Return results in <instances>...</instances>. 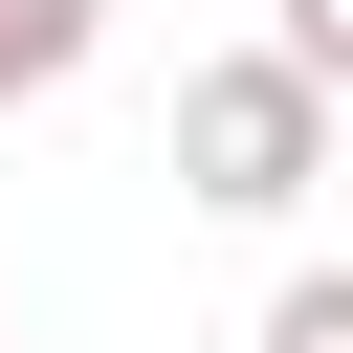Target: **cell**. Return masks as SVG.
I'll return each instance as SVG.
<instances>
[{
  "instance_id": "cell-2",
  "label": "cell",
  "mask_w": 353,
  "mask_h": 353,
  "mask_svg": "<svg viewBox=\"0 0 353 353\" xmlns=\"http://www.w3.org/2000/svg\"><path fill=\"white\" fill-rule=\"evenodd\" d=\"M88 44H110V0H0V110H44Z\"/></svg>"
},
{
  "instance_id": "cell-5",
  "label": "cell",
  "mask_w": 353,
  "mask_h": 353,
  "mask_svg": "<svg viewBox=\"0 0 353 353\" xmlns=\"http://www.w3.org/2000/svg\"><path fill=\"white\" fill-rule=\"evenodd\" d=\"M0 353H22V331H0Z\"/></svg>"
},
{
  "instance_id": "cell-4",
  "label": "cell",
  "mask_w": 353,
  "mask_h": 353,
  "mask_svg": "<svg viewBox=\"0 0 353 353\" xmlns=\"http://www.w3.org/2000/svg\"><path fill=\"white\" fill-rule=\"evenodd\" d=\"M265 44H287V66H309V88H353V0H287V22H265Z\"/></svg>"
},
{
  "instance_id": "cell-1",
  "label": "cell",
  "mask_w": 353,
  "mask_h": 353,
  "mask_svg": "<svg viewBox=\"0 0 353 353\" xmlns=\"http://www.w3.org/2000/svg\"><path fill=\"white\" fill-rule=\"evenodd\" d=\"M331 110H353V88H309L287 44H221V66H176V132H154V154H176L199 221H287V199L331 176Z\"/></svg>"
},
{
  "instance_id": "cell-3",
  "label": "cell",
  "mask_w": 353,
  "mask_h": 353,
  "mask_svg": "<svg viewBox=\"0 0 353 353\" xmlns=\"http://www.w3.org/2000/svg\"><path fill=\"white\" fill-rule=\"evenodd\" d=\"M265 353H353V265H287L265 287Z\"/></svg>"
}]
</instances>
